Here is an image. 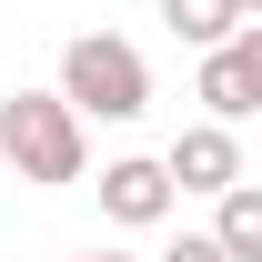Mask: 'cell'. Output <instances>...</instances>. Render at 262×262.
Listing matches in <instances>:
<instances>
[{
    "label": "cell",
    "instance_id": "6da1fadb",
    "mask_svg": "<svg viewBox=\"0 0 262 262\" xmlns=\"http://www.w3.org/2000/svg\"><path fill=\"white\" fill-rule=\"evenodd\" d=\"M0 162L20 182H81L91 141H81V111L61 91H10L0 101Z\"/></svg>",
    "mask_w": 262,
    "mask_h": 262
},
{
    "label": "cell",
    "instance_id": "7a4b0ae2",
    "mask_svg": "<svg viewBox=\"0 0 262 262\" xmlns=\"http://www.w3.org/2000/svg\"><path fill=\"white\" fill-rule=\"evenodd\" d=\"M61 101L81 121H141L151 111V71H141V51L121 31H81L61 51Z\"/></svg>",
    "mask_w": 262,
    "mask_h": 262
},
{
    "label": "cell",
    "instance_id": "3957f363",
    "mask_svg": "<svg viewBox=\"0 0 262 262\" xmlns=\"http://www.w3.org/2000/svg\"><path fill=\"white\" fill-rule=\"evenodd\" d=\"M192 101L212 111V121H252V111H262V20H242L222 51H202Z\"/></svg>",
    "mask_w": 262,
    "mask_h": 262
},
{
    "label": "cell",
    "instance_id": "277c9868",
    "mask_svg": "<svg viewBox=\"0 0 262 262\" xmlns=\"http://www.w3.org/2000/svg\"><path fill=\"white\" fill-rule=\"evenodd\" d=\"M162 171H171V192H212V202H222L232 182H242V141H232V121H192V131L162 151Z\"/></svg>",
    "mask_w": 262,
    "mask_h": 262
},
{
    "label": "cell",
    "instance_id": "5b68a950",
    "mask_svg": "<svg viewBox=\"0 0 262 262\" xmlns=\"http://www.w3.org/2000/svg\"><path fill=\"white\" fill-rule=\"evenodd\" d=\"M101 212H111V222H162L171 212V171L151 162V151H121V162H101Z\"/></svg>",
    "mask_w": 262,
    "mask_h": 262
},
{
    "label": "cell",
    "instance_id": "8992f818",
    "mask_svg": "<svg viewBox=\"0 0 262 262\" xmlns=\"http://www.w3.org/2000/svg\"><path fill=\"white\" fill-rule=\"evenodd\" d=\"M212 242H222L232 262H262V182H232V192H222V222H212Z\"/></svg>",
    "mask_w": 262,
    "mask_h": 262
},
{
    "label": "cell",
    "instance_id": "52a82bcc",
    "mask_svg": "<svg viewBox=\"0 0 262 262\" xmlns=\"http://www.w3.org/2000/svg\"><path fill=\"white\" fill-rule=\"evenodd\" d=\"M162 20H171V40H192V51H222V40L242 31L232 0H162Z\"/></svg>",
    "mask_w": 262,
    "mask_h": 262
},
{
    "label": "cell",
    "instance_id": "ba28073f",
    "mask_svg": "<svg viewBox=\"0 0 262 262\" xmlns=\"http://www.w3.org/2000/svg\"><path fill=\"white\" fill-rule=\"evenodd\" d=\"M162 262H232V252H222V242H212V232H182V242H171Z\"/></svg>",
    "mask_w": 262,
    "mask_h": 262
},
{
    "label": "cell",
    "instance_id": "9c48e42d",
    "mask_svg": "<svg viewBox=\"0 0 262 262\" xmlns=\"http://www.w3.org/2000/svg\"><path fill=\"white\" fill-rule=\"evenodd\" d=\"M232 10H242V20H262V0H232Z\"/></svg>",
    "mask_w": 262,
    "mask_h": 262
},
{
    "label": "cell",
    "instance_id": "30bf717a",
    "mask_svg": "<svg viewBox=\"0 0 262 262\" xmlns=\"http://www.w3.org/2000/svg\"><path fill=\"white\" fill-rule=\"evenodd\" d=\"M81 262H131V252H81Z\"/></svg>",
    "mask_w": 262,
    "mask_h": 262
}]
</instances>
